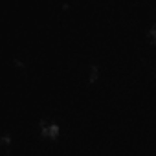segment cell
Instances as JSON below:
<instances>
[{"label":"cell","mask_w":156,"mask_h":156,"mask_svg":"<svg viewBox=\"0 0 156 156\" xmlns=\"http://www.w3.org/2000/svg\"><path fill=\"white\" fill-rule=\"evenodd\" d=\"M39 129H41V136H44V138H57L59 136V125L57 123H48L42 119L39 123Z\"/></svg>","instance_id":"1"},{"label":"cell","mask_w":156,"mask_h":156,"mask_svg":"<svg viewBox=\"0 0 156 156\" xmlns=\"http://www.w3.org/2000/svg\"><path fill=\"white\" fill-rule=\"evenodd\" d=\"M98 77H99V66L98 64H90V75H88V83H96L98 81Z\"/></svg>","instance_id":"2"}]
</instances>
